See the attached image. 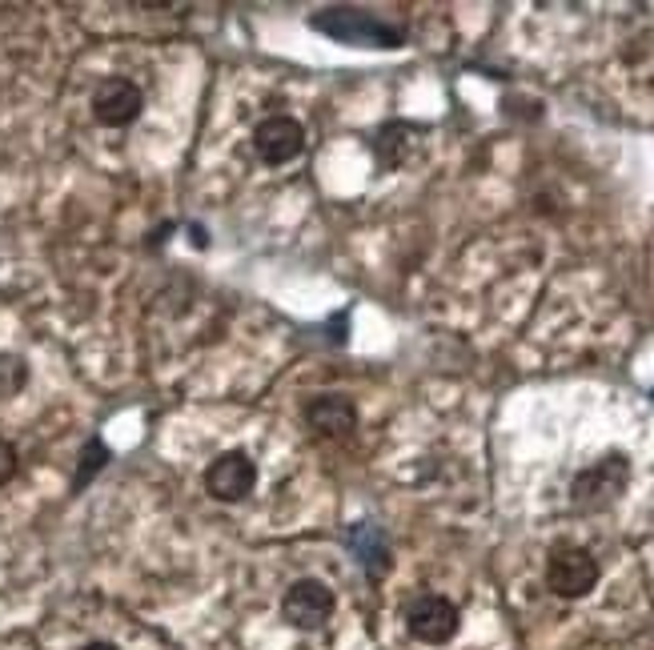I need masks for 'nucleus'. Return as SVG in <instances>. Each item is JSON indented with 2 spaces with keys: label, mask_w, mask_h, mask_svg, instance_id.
<instances>
[{
  "label": "nucleus",
  "mask_w": 654,
  "mask_h": 650,
  "mask_svg": "<svg viewBox=\"0 0 654 650\" xmlns=\"http://www.w3.org/2000/svg\"><path fill=\"white\" fill-rule=\"evenodd\" d=\"M305 418H309V426H317L321 434H346V430H354L358 410H354L346 398H338V394H321V398H313V402L305 406Z\"/></svg>",
  "instance_id": "nucleus-9"
},
{
  "label": "nucleus",
  "mask_w": 654,
  "mask_h": 650,
  "mask_svg": "<svg viewBox=\"0 0 654 650\" xmlns=\"http://www.w3.org/2000/svg\"><path fill=\"white\" fill-rule=\"evenodd\" d=\"M253 149L265 165H285L305 149V129L293 117H265L253 133Z\"/></svg>",
  "instance_id": "nucleus-6"
},
{
  "label": "nucleus",
  "mask_w": 654,
  "mask_h": 650,
  "mask_svg": "<svg viewBox=\"0 0 654 650\" xmlns=\"http://www.w3.org/2000/svg\"><path fill=\"white\" fill-rule=\"evenodd\" d=\"M410 634L430 642V646H442L458 634V606L450 598H438V594H422L414 606H410Z\"/></svg>",
  "instance_id": "nucleus-5"
},
{
  "label": "nucleus",
  "mask_w": 654,
  "mask_h": 650,
  "mask_svg": "<svg viewBox=\"0 0 654 650\" xmlns=\"http://www.w3.org/2000/svg\"><path fill=\"white\" fill-rule=\"evenodd\" d=\"M257 482V466L245 454H221L209 470H205V490L217 502H241Z\"/></svg>",
  "instance_id": "nucleus-7"
},
{
  "label": "nucleus",
  "mask_w": 654,
  "mask_h": 650,
  "mask_svg": "<svg viewBox=\"0 0 654 650\" xmlns=\"http://www.w3.org/2000/svg\"><path fill=\"white\" fill-rule=\"evenodd\" d=\"M85 650H117V646H109V642H89Z\"/></svg>",
  "instance_id": "nucleus-14"
},
{
  "label": "nucleus",
  "mask_w": 654,
  "mask_h": 650,
  "mask_svg": "<svg viewBox=\"0 0 654 650\" xmlns=\"http://www.w3.org/2000/svg\"><path fill=\"white\" fill-rule=\"evenodd\" d=\"M350 546H354V554H358V562L366 566L370 578H382L390 570V546H386V534L378 526H366V522L354 526L350 530Z\"/></svg>",
  "instance_id": "nucleus-10"
},
{
  "label": "nucleus",
  "mask_w": 654,
  "mask_h": 650,
  "mask_svg": "<svg viewBox=\"0 0 654 650\" xmlns=\"http://www.w3.org/2000/svg\"><path fill=\"white\" fill-rule=\"evenodd\" d=\"M141 105H145L141 89H137L133 81H125V77H113V81H105V85L93 93V113H97V121L109 125V129H121V125H129V121H137Z\"/></svg>",
  "instance_id": "nucleus-8"
},
{
  "label": "nucleus",
  "mask_w": 654,
  "mask_h": 650,
  "mask_svg": "<svg viewBox=\"0 0 654 650\" xmlns=\"http://www.w3.org/2000/svg\"><path fill=\"white\" fill-rule=\"evenodd\" d=\"M25 382H29L25 362H21V358H9V354H0V398H13Z\"/></svg>",
  "instance_id": "nucleus-11"
},
{
  "label": "nucleus",
  "mask_w": 654,
  "mask_h": 650,
  "mask_svg": "<svg viewBox=\"0 0 654 650\" xmlns=\"http://www.w3.org/2000/svg\"><path fill=\"white\" fill-rule=\"evenodd\" d=\"M281 614H285V622H293V626H301V630L321 626L325 618L334 614V594H330V586H321V582H313V578H301V582H293V586L285 590Z\"/></svg>",
  "instance_id": "nucleus-4"
},
{
  "label": "nucleus",
  "mask_w": 654,
  "mask_h": 650,
  "mask_svg": "<svg viewBox=\"0 0 654 650\" xmlns=\"http://www.w3.org/2000/svg\"><path fill=\"white\" fill-rule=\"evenodd\" d=\"M626 478H630V466H626V458H602L598 466H590V470H582L578 478H574V486H570V502L578 506V510H602V506H610L622 490H626Z\"/></svg>",
  "instance_id": "nucleus-2"
},
{
  "label": "nucleus",
  "mask_w": 654,
  "mask_h": 650,
  "mask_svg": "<svg viewBox=\"0 0 654 650\" xmlns=\"http://www.w3.org/2000/svg\"><path fill=\"white\" fill-rule=\"evenodd\" d=\"M13 474H17V450L0 438V482H9Z\"/></svg>",
  "instance_id": "nucleus-13"
},
{
  "label": "nucleus",
  "mask_w": 654,
  "mask_h": 650,
  "mask_svg": "<svg viewBox=\"0 0 654 650\" xmlns=\"http://www.w3.org/2000/svg\"><path fill=\"white\" fill-rule=\"evenodd\" d=\"M309 29L325 33L330 41H342V45H358V49H398L406 41V33L366 9H321Z\"/></svg>",
  "instance_id": "nucleus-1"
},
{
  "label": "nucleus",
  "mask_w": 654,
  "mask_h": 650,
  "mask_svg": "<svg viewBox=\"0 0 654 650\" xmlns=\"http://www.w3.org/2000/svg\"><path fill=\"white\" fill-rule=\"evenodd\" d=\"M105 458H109V454H105V446H101V442H89V450L81 454V470H77V486H81V482H89V478H93V474H97V470L105 466Z\"/></svg>",
  "instance_id": "nucleus-12"
},
{
  "label": "nucleus",
  "mask_w": 654,
  "mask_h": 650,
  "mask_svg": "<svg viewBox=\"0 0 654 650\" xmlns=\"http://www.w3.org/2000/svg\"><path fill=\"white\" fill-rule=\"evenodd\" d=\"M546 582L562 598H582L598 582V562L582 546H558L546 562Z\"/></svg>",
  "instance_id": "nucleus-3"
}]
</instances>
